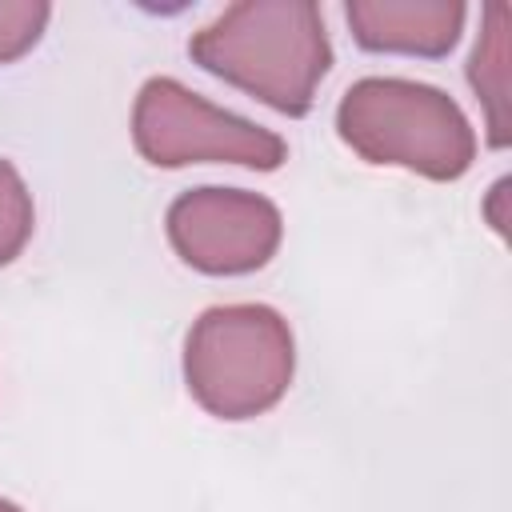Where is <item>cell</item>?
<instances>
[{
    "mask_svg": "<svg viewBox=\"0 0 512 512\" xmlns=\"http://www.w3.org/2000/svg\"><path fill=\"white\" fill-rule=\"evenodd\" d=\"M32 224H36L32 192H28L24 176L8 160H0V268L24 252Z\"/></svg>",
    "mask_w": 512,
    "mask_h": 512,
    "instance_id": "ba28073f",
    "label": "cell"
},
{
    "mask_svg": "<svg viewBox=\"0 0 512 512\" xmlns=\"http://www.w3.org/2000/svg\"><path fill=\"white\" fill-rule=\"evenodd\" d=\"M164 228L176 256L204 276H248L276 256L284 236L280 208L268 196L220 184L180 192Z\"/></svg>",
    "mask_w": 512,
    "mask_h": 512,
    "instance_id": "5b68a950",
    "label": "cell"
},
{
    "mask_svg": "<svg viewBox=\"0 0 512 512\" xmlns=\"http://www.w3.org/2000/svg\"><path fill=\"white\" fill-rule=\"evenodd\" d=\"M132 144L156 168L244 164L256 172H272L288 160V144L276 132L208 104L200 92L184 88L172 76H152L136 92Z\"/></svg>",
    "mask_w": 512,
    "mask_h": 512,
    "instance_id": "277c9868",
    "label": "cell"
},
{
    "mask_svg": "<svg viewBox=\"0 0 512 512\" xmlns=\"http://www.w3.org/2000/svg\"><path fill=\"white\" fill-rule=\"evenodd\" d=\"M52 8L44 0H0V64L20 60L44 36Z\"/></svg>",
    "mask_w": 512,
    "mask_h": 512,
    "instance_id": "9c48e42d",
    "label": "cell"
},
{
    "mask_svg": "<svg viewBox=\"0 0 512 512\" xmlns=\"http://www.w3.org/2000/svg\"><path fill=\"white\" fill-rule=\"evenodd\" d=\"M484 32L468 56V84L476 88V100L488 108V140L492 148L508 144V8L488 4L484 8Z\"/></svg>",
    "mask_w": 512,
    "mask_h": 512,
    "instance_id": "52a82bcc",
    "label": "cell"
},
{
    "mask_svg": "<svg viewBox=\"0 0 512 512\" xmlns=\"http://www.w3.org/2000/svg\"><path fill=\"white\" fill-rule=\"evenodd\" d=\"M0 512H20V508H16L12 500H0Z\"/></svg>",
    "mask_w": 512,
    "mask_h": 512,
    "instance_id": "30bf717a",
    "label": "cell"
},
{
    "mask_svg": "<svg viewBox=\"0 0 512 512\" xmlns=\"http://www.w3.org/2000/svg\"><path fill=\"white\" fill-rule=\"evenodd\" d=\"M292 372V328L268 304H216L184 336V384L216 420H252L276 408Z\"/></svg>",
    "mask_w": 512,
    "mask_h": 512,
    "instance_id": "3957f363",
    "label": "cell"
},
{
    "mask_svg": "<svg viewBox=\"0 0 512 512\" xmlns=\"http://www.w3.org/2000/svg\"><path fill=\"white\" fill-rule=\"evenodd\" d=\"M344 16L364 52L440 60L456 48L468 8L460 0H348Z\"/></svg>",
    "mask_w": 512,
    "mask_h": 512,
    "instance_id": "8992f818",
    "label": "cell"
},
{
    "mask_svg": "<svg viewBox=\"0 0 512 512\" xmlns=\"http://www.w3.org/2000/svg\"><path fill=\"white\" fill-rule=\"evenodd\" d=\"M188 56L284 116H308L332 68L324 16L312 0H240L192 32Z\"/></svg>",
    "mask_w": 512,
    "mask_h": 512,
    "instance_id": "6da1fadb",
    "label": "cell"
},
{
    "mask_svg": "<svg viewBox=\"0 0 512 512\" xmlns=\"http://www.w3.org/2000/svg\"><path fill=\"white\" fill-rule=\"evenodd\" d=\"M340 140L368 164L408 168L424 180H460L476 160V132L460 104L432 84L364 76L336 108Z\"/></svg>",
    "mask_w": 512,
    "mask_h": 512,
    "instance_id": "7a4b0ae2",
    "label": "cell"
}]
</instances>
